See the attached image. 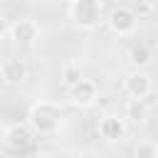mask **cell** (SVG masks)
<instances>
[{
	"label": "cell",
	"instance_id": "cell-1",
	"mask_svg": "<svg viewBox=\"0 0 158 158\" xmlns=\"http://www.w3.org/2000/svg\"><path fill=\"white\" fill-rule=\"evenodd\" d=\"M62 106L57 101H49V99H37L30 104L27 109V126L32 128L35 136H52L59 131L62 126Z\"/></svg>",
	"mask_w": 158,
	"mask_h": 158
},
{
	"label": "cell",
	"instance_id": "cell-2",
	"mask_svg": "<svg viewBox=\"0 0 158 158\" xmlns=\"http://www.w3.org/2000/svg\"><path fill=\"white\" fill-rule=\"evenodd\" d=\"M69 20L79 30H96L104 20V10L99 0H72L69 2Z\"/></svg>",
	"mask_w": 158,
	"mask_h": 158
},
{
	"label": "cell",
	"instance_id": "cell-3",
	"mask_svg": "<svg viewBox=\"0 0 158 158\" xmlns=\"http://www.w3.org/2000/svg\"><path fill=\"white\" fill-rule=\"evenodd\" d=\"M106 25H109V30H111L114 35L128 37V35H133L136 27H138V15H136V10L128 7V5H116V7L109 10Z\"/></svg>",
	"mask_w": 158,
	"mask_h": 158
},
{
	"label": "cell",
	"instance_id": "cell-4",
	"mask_svg": "<svg viewBox=\"0 0 158 158\" xmlns=\"http://www.w3.org/2000/svg\"><path fill=\"white\" fill-rule=\"evenodd\" d=\"M96 133H99V138L106 141V143H118V141L126 138L128 123H126V118L118 116V114H101V116H99V123H96Z\"/></svg>",
	"mask_w": 158,
	"mask_h": 158
},
{
	"label": "cell",
	"instance_id": "cell-5",
	"mask_svg": "<svg viewBox=\"0 0 158 158\" xmlns=\"http://www.w3.org/2000/svg\"><path fill=\"white\" fill-rule=\"evenodd\" d=\"M2 143L5 148L15 151V153H25L32 148L35 143V133L27 123H10L5 131H2Z\"/></svg>",
	"mask_w": 158,
	"mask_h": 158
},
{
	"label": "cell",
	"instance_id": "cell-6",
	"mask_svg": "<svg viewBox=\"0 0 158 158\" xmlns=\"http://www.w3.org/2000/svg\"><path fill=\"white\" fill-rule=\"evenodd\" d=\"M67 99H69V104L77 106V109H89V106H94L96 99H99V86H96L91 79H79L77 84H72V86L67 89Z\"/></svg>",
	"mask_w": 158,
	"mask_h": 158
},
{
	"label": "cell",
	"instance_id": "cell-7",
	"mask_svg": "<svg viewBox=\"0 0 158 158\" xmlns=\"http://www.w3.org/2000/svg\"><path fill=\"white\" fill-rule=\"evenodd\" d=\"M30 77V69L25 64V59H17V57H7L2 59L0 64V81L5 86H22Z\"/></svg>",
	"mask_w": 158,
	"mask_h": 158
},
{
	"label": "cell",
	"instance_id": "cell-8",
	"mask_svg": "<svg viewBox=\"0 0 158 158\" xmlns=\"http://www.w3.org/2000/svg\"><path fill=\"white\" fill-rule=\"evenodd\" d=\"M123 91L131 99H148L151 91H153V79L143 69H131L123 77Z\"/></svg>",
	"mask_w": 158,
	"mask_h": 158
},
{
	"label": "cell",
	"instance_id": "cell-9",
	"mask_svg": "<svg viewBox=\"0 0 158 158\" xmlns=\"http://www.w3.org/2000/svg\"><path fill=\"white\" fill-rule=\"evenodd\" d=\"M10 40L20 47H32L37 40H40V25L32 20V17H22L17 22L10 25Z\"/></svg>",
	"mask_w": 158,
	"mask_h": 158
},
{
	"label": "cell",
	"instance_id": "cell-10",
	"mask_svg": "<svg viewBox=\"0 0 158 158\" xmlns=\"http://www.w3.org/2000/svg\"><path fill=\"white\" fill-rule=\"evenodd\" d=\"M148 114H151V109H148L146 99H128L123 106V118L131 126H143L148 121Z\"/></svg>",
	"mask_w": 158,
	"mask_h": 158
},
{
	"label": "cell",
	"instance_id": "cell-11",
	"mask_svg": "<svg viewBox=\"0 0 158 158\" xmlns=\"http://www.w3.org/2000/svg\"><path fill=\"white\" fill-rule=\"evenodd\" d=\"M128 62H131L133 69H143L153 62V49L148 44H136V47L128 49Z\"/></svg>",
	"mask_w": 158,
	"mask_h": 158
},
{
	"label": "cell",
	"instance_id": "cell-12",
	"mask_svg": "<svg viewBox=\"0 0 158 158\" xmlns=\"http://www.w3.org/2000/svg\"><path fill=\"white\" fill-rule=\"evenodd\" d=\"M59 79H62V84L69 89L72 84H77L79 79H81V72H79V64H74V62H67L62 69H59Z\"/></svg>",
	"mask_w": 158,
	"mask_h": 158
},
{
	"label": "cell",
	"instance_id": "cell-13",
	"mask_svg": "<svg viewBox=\"0 0 158 158\" xmlns=\"http://www.w3.org/2000/svg\"><path fill=\"white\" fill-rule=\"evenodd\" d=\"M136 158H158V146L153 141H143L136 146Z\"/></svg>",
	"mask_w": 158,
	"mask_h": 158
},
{
	"label": "cell",
	"instance_id": "cell-14",
	"mask_svg": "<svg viewBox=\"0 0 158 158\" xmlns=\"http://www.w3.org/2000/svg\"><path fill=\"white\" fill-rule=\"evenodd\" d=\"M10 32V25H7V17L0 12V40H5V35Z\"/></svg>",
	"mask_w": 158,
	"mask_h": 158
},
{
	"label": "cell",
	"instance_id": "cell-15",
	"mask_svg": "<svg viewBox=\"0 0 158 158\" xmlns=\"http://www.w3.org/2000/svg\"><path fill=\"white\" fill-rule=\"evenodd\" d=\"M156 96H158V91H156Z\"/></svg>",
	"mask_w": 158,
	"mask_h": 158
}]
</instances>
